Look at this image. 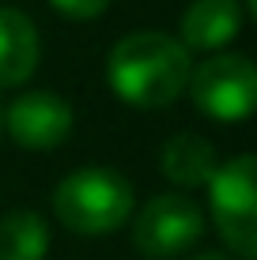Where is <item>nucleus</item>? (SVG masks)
<instances>
[{"instance_id": "f257e3e1", "label": "nucleus", "mask_w": 257, "mask_h": 260, "mask_svg": "<svg viewBox=\"0 0 257 260\" xmlns=\"http://www.w3.org/2000/svg\"><path fill=\"white\" fill-rule=\"evenodd\" d=\"M189 49L178 38L159 30L125 34L106 57V79H110L113 94L140 110L174 102L189 83Z\"/></svg>"}, {"instance_id": "f03ea898", "label": "nucleus", "mask_w": 257, "mask_h": 260, "mask_svg": "<svg viewBox=\"0 0 257 260\" xmlns=\"http://www.w3.org/2000/svg\"><path fill=\"white\" fill-rule=\"evenodd\" d=\"M132 185L118 170L106 166H83L72 170L53 192V211L76 234H110L132 215Z\"/></svg>"}, {"instance_id": "7ed1b4c3", "label": "nucleus", "mask_w": 257, "mask_h": 260, "mask_svg": "<svg viewBox=\"0 0 257 260\" xmlns=\"http://www.w3.org/2000/svg\"><path fill=\"white\" fill-rule=\"evenodd\" d=\"M185 91L193 94V106L205 117L238 124L257 106V68L242 53H216L189 72Z\"/></svg>"}, {"instance_id": "20e7f679", "label": "nucleus", "mask_w": 257, "mask_h": 260, "mask_svg": "<svg viewBox=\"0 0 257 260\" xmlns=\"http://www.w3.org/2000/svg\"><path fill=\"white\" fill-rule=\"evenodd\" d=\"M257 158L242 155L235 162L219 166L208 181L212 219H216L219 238L238 260L257 256Z\"/></svg>"}, {"instance_id": "39448f33", "label": "nucleus", "mask_w": 257, "mask_h": 260, "mask_svg": "<svg viewBox=\"0 0 257 260\" xmlns=\"http://www.w3.org/2000/svg\"><path fill=\"white\" fill-rule=\"evenodd\" d=\"M205 234V215L189 196L163 192L140 208L136 226H132V245L148 260H170L193 249Z\"/></svg>"}, {"instance_id": "423d86ee", "label": "nucleus", "mask_w": 257, "mask_h": 260, "mask_svg": "<svg viewBox=\"0 0 257 260\" xmlns=\"http://www.w3.org/2000/svg\"><path fill=\"white\" fill-rule=\"evenodd\" d=\"M72 121H76L72 106L53 91H26L0 113V128H8V136L23 151L61 147L72 132Z\"/></svg>"}, {"instance_id": "0eeeda50", "label": "nucleus", "mask_w": 257, "mask_h": 260, "mask_svg": "<svg viewBox=\"0 0 257 260\" xmlns=\"http://www.w3.org/2000/svg\"><path fill=\"white\" fill-rule=\"evenodd\" d=\"M242 30V8L238 0H193L182 15V46L216 53Z\"/></svg>"}, {"instance_id": "6e6552de", "label": "nucleus", "mask_w": 257, "mask_h": 260, "mask_svg": "<svg viewBox=\"0 0 257 260\" xmlns=\"http://www.w3.org/2000/svg\"><path fill=\"white\" fill-rule=\"evenodd\" d=\"M38 26L19 8H0V87H23L38 68Z\"/></svg>"}, {"instance_id": "1a4fd4ad", "label": "nucleus", "mask_w": 257, "mask_h": 260, "mask_svg": "<svg viewBox=\"0 0 257 260\" xmlns=\"http://www.w3.org/2000/svg\"><path fill=\"white\" fill-rule=\"evenodd\" d=\"M159 166H163V174L170 177L174 185H185V189L208 185L212 174L219 170L216 147H212L205 136H197V132H178V136L166 140L163 155H159Z\"/></svg>"}, {"instance_id": "9d476101", "label": "nucleus", "mask_w": 257, "mask_h": 260, "mask_svg": "<svg viewBox=\"0 0 257 260\" xmlns=\"http://www.w3.org/2000/svg\"><path fill=\"white\" fill-rule=\"evenodd\" d=\"M49 253V226L38 211H8L0 219V260H42Z\"/></svg>"}, {"instance_id": "9b49d317", "label": "nucleus", "mask_w": 257, "mask_h": 260, "mask_svg": "<svg viewBox=\"0 0 257 260\" xmlns=\"http://www.w3.org/2000/svg\"><path fill=\"white\" fill-rule=\"evenodd\" d=\"M61 15L68 19H99V15L110 8V0H49Z\"/></svg>"}, {"instance_id": "f8f14e48", "label": "nucleus", "mask_w": 257, "mask_h": 260, "mask_svg": "<svg viewBox=\"0 0 257 260\" xmlns=\"http://www.w3.org/2000/svg\"><path fill=\"white\" fill-rule=\"evenodd\" d=\"M193 260H231V256H223V253H201V256H193Z\"/></svg>"}]
</instances>
